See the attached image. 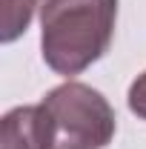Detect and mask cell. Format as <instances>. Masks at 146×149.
I'll use <instances>...</instances> for the list:
<instances>
[{
	"instance_id": "1",
	"label": "cell",
	"mask_w": 146,
	"mask_h": 149,
	"mask_svg": "<svg viewBox=\"0 0 146 149\" xmlns=\"http://www.w3.org/2000/svg\"><path fill=\"white\" fill-rule=\"evenodd\" d=\"M117 0H46L40 6V52L52 72L72 77L109 52Z\"/></svg>"
},
{
	"instance_id": "2",
	"label": "cell",
	"mask_w": 146,
	"mask_h": 149,
	"mask_svg": "<svg viewBox=\"0 0 146 149\" xmlns=\"http://www.w3.org/2000/svg\"><path fill=\"white\" fill-rule=\"evenodd\" d=\"M40 103L52 118L55 149H103L117 132L112 103L86 83L69 80L52 89Z\"/></svg>"
},
{
	"instance_id": "3",
	"label": "cell",
	"mask_w": 146,
	"mask_h": 149,
	"mask_svg": "<svg viewBox=\"0 0 146 149\" xmlns=\"http://www.w3.org/2000/svg\"><path fill=\"white\" fill-rule=\"evenodd\" d=\"M0 149H55L52 118L43 109V103L15 106L3 115Z\"/></svg>"
},
{
	"instance_id": "4",
	"label": "cell",
	"mask_w": 146,
	"mask_h": 149,
	"mask_svg": "<svg viewBox=\"0 0 146 149\" xmlns=\"http://www.w3.org/2000/svg\"><path fill=\"white\" fill-rule=\"evenodd\" d=\"M37 0H3V32H0V40L3 43H12L17 40L29 23L35 17Z\"/></svg>"
},
{
	"instance_id": "5",
	"label": "cell",
	"mask_w": 146,
	"mask_h": 149,
	"mask_svg": "<svg viewBox=\"0 0 146 149\" xmlns=\"http://www.w3.org/2000/svg\"><path fill=\"white\" fill-rule=\"evenodd\" d=\"M126 100H129V109L135 112L140 120H146V72H143V74H138V77L132 80Z\"/></svg>"
}]
</instances>
